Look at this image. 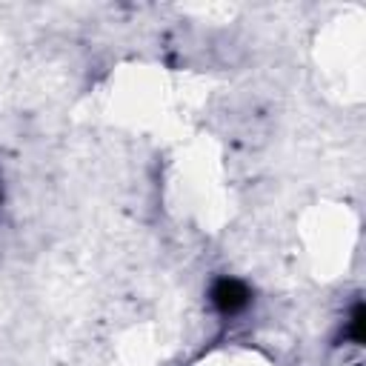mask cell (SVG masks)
<instances>
[{
    "label": "cell",
    "instance_id": "6da1fadb",
    "mask_svg": "<svg viewBox=\"0 0 366 366\" xmlns=\"http://www.w3.org/2000/svg\"><path fill=\"white\" fill-rule=\"evenodd\" d=\"M209 297H212V303H214L217 312H223V315H237V312H243V309L249 306V297H252V295H249L246 283H240V280H234V277H220V280L212 283Z\"/></svg>",
    "mask_w": 366,
    "mask_h": 366
}]
</instances>
